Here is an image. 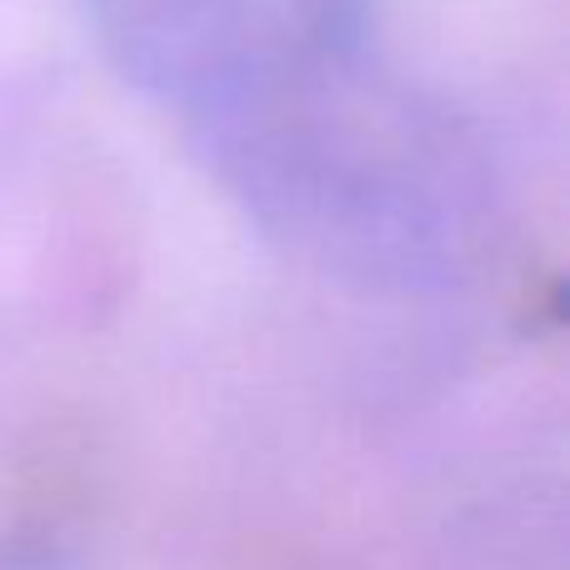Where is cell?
Instances as JSON below:
<instances>
[{
    "instance_id": "obj_1",
    "label": "cell",
    "mask_w": 570,
    "mask_h": 570,
    "mask_svg": "<svg viewBox=\"0 0 570 570\" xmlns=\"http://www.w3.org/2000/svg\"><path fill=\"white\" fill-rule=\"evenodd\" d=\"M261 240L361 291H441L501 226L485 136L381 46H351L180 126Z\"/></svg>"
},
{
    "instance_id": "obj_2",
    "label": "cell",
    "mask_w": 570,
    "mask_h": 570,
    "mask_svg": "<svg viewBox=\"0 0 570 570\" xmlns=\"http://www.w3.org/2000/svg\"><path fill=\"white\" fill-rule=\"evenodd\" d=\"M106 66L180 126L375 40V0H80Z\"/></svg>"
}]
</instances>
